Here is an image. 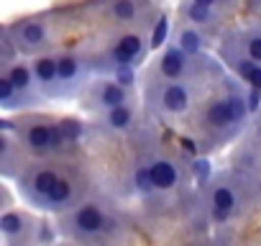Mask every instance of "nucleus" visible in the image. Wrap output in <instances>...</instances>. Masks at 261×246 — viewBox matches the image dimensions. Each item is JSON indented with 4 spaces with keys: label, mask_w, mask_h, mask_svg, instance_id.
I'll use <instances>...</instances> for the list:
<instances>
[{
    "label": "nucleus",
    "mask_w": 261,
    "mask_h": 246,
    "mask_svg": "<svg viewBox=\"0 0 261 246\" xmlns=\"http://www.w3.org/2000/svg\"><path fill=\"white\" fill-rule=\"evenodd\" d=\"M69 226L77 236L82 238H90V236H97L102 228H105V213L97 208V205H80L72 218H69Z\"/></svg>",
    "instance_id": "1"
},
{
    "label": "nucleus",
    "mask_w": 261,
    "mask_h": 246,
    "mask_svg": "<svg viewBox=\"0 0 261 246\" xmlns=\"http://www.w3.org/2000/svg\"><path fill=\"white\" fill-rule=\"evenodd\" d=\"M31 69H34L36 82H39L49 95H54V92H57L54 87L62 85V82H59V67H57V59H54V57H36L34 64H31Z\"/></svg>",
    "instance_id": "2"
},
{
    "label": "nucleus",
    "mask_w": 261,
    "mask_h": 246,
    "mask_svg": "<svg viewBox=\"0 0 261 246\" xmlns=\"http://www.w3.org/2000/svg\"><path fill=\"white\" fill-rule=\"evenodd\" d=\"M57 172L54 169H36L34 175H31V180L26 182V192H29V198L34 200V203H44L46 198H49V192L54 190V185H57Z\"/></svg>",
    "instance_id": "3"
},
{
    "label": "nucleus",
    "mask_w": 261,
    "mask_h": 246,
    "mask_svg": "<svg viewBox=\"0 0 261 246\" xmlns=\"http://www.w3.org/2000/svg\"><path fill=\"white\" fill-rule=\"evenodd\" d=\"M162 105H164V110H169L174 115L177 113H185L190 108V90H187V85H182V82L167 85L162 90Z\"/></svg>",
    "instance_id": "4"
},
{
    "label": "nucleus",
    "mask_w": 261,
    "mask_h": 246,
    "mask_svg": "<svg viewBox=\"0 0 261 246\" xmlns=\"http://www.w3.org/2000/svg\"><path fill=\"white\" fill-rule=\"evenodd\" d=\"M13 34H16L18 46H23V49H36V46L46 44V29L39 21H26V23L16 26Z\"/></svg>",
    "instance_id": "5"
},
{
    "label": "nucleus",
    "mask_w": 261,
    "mask_h": 246,
    "mask_svg": "<svg viewBox=\"0 0 261 246\" xmlns=\"http://www.w3.org/2000/svg\"><path fill=\"white\" fill-rule=\"evenodd\" d=\"M187 57H190V54H187L182 46H172V49H167L164 57H162V62H159L162 75L169 77V80L182 77V72L187 69Z\"/></svg>",
    "instance_id": "6"
},
{
    "label": "nucleus",
    "mask_w": 261,
    "mask_h": 246,
    "mask_svg": "<svg viewBox=\"0 0 261 246\" xmlns=\"http://www.w3.org/2000/svg\"><path fill=\"white\" fill-rule=\"evenodd\" d=\"M57 67H59V82H62V85L74 87V85L82 82L85 69H82V59H80V57H74V54H62V57H57Z\"/></svg>",
    "instance_id": "7"
},
{
    "label": "nucleus",
    "mask_w": 261,
    "mask_h": 246,
    "mask_svg": "<svg viewBox=\"0 0 261 246\" xmlns=\"http://www.w3.org/2000/svg\"><path fill=\"white\" fill-rule=\"evenodd\" d=\"M51 136H54V129H49L46 123H34V126L26 131V144H29V149L44 154V152L54 149Z\"/></svg>",
    "instance_id": "8"
},
{
    "label": "nucleus",
    "mask_w": 261,
    "mask_h": 246,
    "mask_svg": "<svg viewBox=\"0 0 261 246\" xmlns=\"http://www.w3.org/2000/svg\"><path fill=\"white\" fill-rule=\"evenodd\" d=\"M97 103L102 108H115V105H125L128 103V92H125V85H118V82H102L95 92Z\"/></svg>",
    "instance_id": "9"
},
{
    "label": "nucleus",
    "mask_w": 261,
    "mask_h": 246,
    "mask_svg": "<svg viewBox=\"0 0 261 246\" xmlns=\"http://www.w3.org/2000/svg\"><path fill=\"white\" fill-rule=\"evenodd\" d=\"M210 205H213L215 218H218V220H225V218L233 213V208H236V195H233V190L225 187V185H218V187L213 190Z\"/></svg>",
    "instance_id": "10"
},
{
    "label": "nucleus",
    "mask_w": 261,
    "mask_h": 246,
    "mask_svg": "<svg viewBox=\"0 0 261 246\" xmlns=\"http://www.w3.org/2000/svg\"><path fill=\"white\" fill-rule=\"evenodd\" d=\"M149 169H151V177H154L156 190H172V187L177 185V169H174L172 162L156 159V162L149 164Z\"/></svg>",
    "instance_id": "11"
},
{
    "label": "nucleus",
    "mask_w": 261,
    "mask_h": 246,
    "mask_svg": "<svg viewBox=\"0 0 261 246\" xmlns=\"http://www.w3.org/2000/svg\"><path fill=\"white\" fill-rule=\"evenodd\" d=\"M72 198H74V190H72L69 180H57L54 190L49 192V198H46L41 205L49 208V210H62V208H67V205L72 203Z\"/></svg>",
    "instance_id": "12"
},
{
    "label": "nucleus",
    "mask_w": 261,
    "mask_h": 246,
    "mask_svg": "<svg viewBox=\"0 0 261 246\" xmlns=\"http://www.w3.org/2000/svg\"><path fill=\"white\" fill-rule=\"evenodd\" d=\"M105 123H108V129H113V131H125L130 123H134V110L128 108V103H125V105L108 108Z\"/></svg>",
    "instance_id": "13"
},
{
    "label": "nucleus",
    "mask_w": 261,
    "mask_h": 246,
    "mask_svg": "<svg viewBox=\"0 0 261 246\" xmlns=\"http://www.w3.org/2000/svg\"><path fill=\"white\" fill-rule=\"evenodd\" d=\"M0 103H3V108H18V105H26V103H23V90H18L8 75L0 77Z\"/></svg>",
    "instance_id": "14"
},
{
    "label": "nucleus",
    "mask_w": 261,
    "mask_h": 246,
    "mask_svg": "<svg viewBox=\"0 0 261 246\" xmlns=\"http://www.w3.org/2000/svg\"><path fill=\"white\" fill-rule=\"evenodd\" d=\"M6 75L13 80V85L18 87V90H23V92H29L31 90V85L36 82V77H34V69L31 67H26V64H8L6 67Z\"/></svg>",
    "instance_id": "15"
},
{
    "label": "nucleus",
    "mask_w": 261,
    "mask_h": 246,
    "mask_svg": "<svg viewBox=\"0 0 261 246\" xmlns=\"http://www.w3.org/2000/svg\"><path fill=\"white\" fill-rule=\"evenodd\" d=\"M207 123H210L213 129H225V126H230V123H236V120H233V115H230L228 100L213 103V105L207 108Z\"/></svg>",
    "instance_id": "16"
},
{
    "label": "nucleus",
    "mask_w": 261,
    "mask_h": 246,
    "mask_svg": "<svg viewBox=\"0 0 261 246\" xmlns=\"http://www.w3.org/2000/svg\"><path fill=\"white\" fill-rule=\"evenodd\" d=\"M23 223H26V218L21 213H16V210H8V213L0 215V231H3L8 238H13L16 233H21L23 231Z\"/></svg>",
    "instance_id": "17"
},
{
    "label": "nucleus",
    "mask_w": 261,
    "mask_h": 246,
    "mask_svg": "<svg viewBox=\"0 0 261 246\" xmlns=\"http://www.w3.org/2000/svg\"><path fill=\"white\" fill-rule=\"evenodd\" d=\"M179 46H182L187 54H197V52L202 49V39H200L197 31H192V29H182V31H179Z\"/></svg>",
    "instance_id": "18"
},
{
    "label": "nucleus",
    "mask_w": 261,
    "mask_h": 246,
    "mask_svg": "<svg viewBox=\"0 0 261 246\" xmlns=\"http://www.w3.org/2000/svg\"><path fill=\"white\" fill-rule=\"evenodd\" d=\"M113 13L118 21L128 23V21H134L136 18V6H134V0H115L113 3Z\"/></svg>",
    "instance_id": "19"
},
{
    "label": "nucleus",
    "mask_w": 261,
    "mask_h": 246,
    "mask_svg": "<svg viewBox=\"0 0 261 246\" xmlns=\"http://www.w3.org/2000/svg\"><path fill=\"white\" fill-rule=\"evenodd\" d=\"M136 187H139V192H144V195H149L151 190H156L149 167H139V169H136Z\"/></svg>",
    "instance_id": "20"
},
{
    "label": "nucleus",
    "mask_w": 261,
    "mask_h": 246,
    "mask_svg": "<svg viewBox=\"0 0 261 246\" xmlns=\"http://www.w3.org/2000/svg\"><path fill=\"white\" fill-rule=\"evenodd\" d=\"M187 18L192 21V23H207L210 21V6H202V3H190V8H187Z\"/></svg>",
    "instance_id": "21"
},
{
    "label": "nucleus",
    "mask_w": 261,
    "mask_h": 246,
    "mask_svg": "<svg viewBox=\"0 0 261 246\" xmlns=\"http://www.w3.org/2000/svg\"><path fill=\"white\" fill-rule=\"evenodd\" d=\"M167 34H169V21H167V16H162L156 29H154V34H151V49H159L167 41Z\"/></svg>",
    "instance_id": "22"
},
{
    "label": "nucleus",
    "mask_w": 261,
    "mask_h": 246,
    "mask_svg": "<svg viewBox=\"0 0 261 246\" xmlns=\"http://www.w3.org/2000/svg\"><path fill=\"white\" fill-rule=\"evenodd\" d=\"M225 100H228V108H230L233 120H236V123H241V120H243V115H246V103H248V100H243L241 95H230V97H225Z\"/></svg>",
    "instance_id": "23"
},
{
    "label": "nucleus",
    "mask_w": 261,
    "mask_h": 246,
    "mask_svg": "<svg viewBox=\"0 0 261 246\" xmlns=\"http://www.w3.org/2000/svg\"><path fill=\"white\" fill-rule=\"evenodd\" d=\"M128 54H134V57H139V54H144V41L139 39V36H123L120 41H118Z\"/></svg>",
    "instance_id": "24"
},
{
    "label": "nucleus",
    "mask_w": 261,
    "mask_h": 246,
    "mask_svg": "<svg viewBox=\"0 0 261 246\" xmlns=\"http://www.w3.org/2000/svg\"><path fill=\"white\" fill-rule=\"evenodd\" d=\"M246 54L256 62H261V34H251L246 39Z\"/></svg>",
    "instance_id": "25"
},
{
    "label": "nucleus",
    "mask_w": 261,
    "mask_h": 246,
    "mask_svg": "<svg viewBox=\"0 0 261 246\" xmlns=\"http://www.w3.org/2000/svg\"><path fill=\"white\" fill-rule=\"evenodd\" d=\"M115 80H118V82H123L125 87H128V85H134V72H130V64H118Z\"/></svg>",
    "instance_id": "26"
},
{
    "label": "nucleus",
    "mask_w": 261,
    "mask_h": 246,
    "mask_svg": "<svg viewBox=\"0 0 261 246\" xmlns=\"http://www.w3.org/2000/svg\"><path fill=\"white\" fill-rule=\"evenodd\" d=\"M251 87H256V90H261V62H256L253 67H251V72L243 77Z\"/></svg>",
    "instance_id": "27"
},
{
    "label": "nucleus",
    "mask_w": 261,
    "mask_h": 246,
    "mask_svg": "<svg viewBox=\"0 0 261 246\" xmlns=\"http://www.w3.org/2000/svg\"><path fill=\"white\" fill-rule=\"evenodd\" d=\"M113 59H115L118 64H134V59H136V57H134V54H128V52L118 44V46L113 49Z\"/></svg>",
    "instance_id": "28"
},
{
    "label": "nucleus",
    "mask_w": 261,
    "mask_h": 246,
    "mask_svg": "<svg viewBox=\"0 0 261 246\" xmlns=\"http://www.w3.org/2000/svg\"><path fill=\"white\" fill-rule=\"evenodd\" d=\"M258 105H261V90L251 87V92H248V110H258Z\"/></svg>",
    "instance_id": "29"
},
{
    "label": "nucleus",
    "mask_w": 261,
    "mask_h": 246,
    "mask_svg": "<svg viewBox=\"0 0 261 246\" xmlns=\"http://www.w3.org/2000/svg\"><path fill=\"white\" fill-rule=\"evenodd\" d=\"M207 162H197V172H200V177H207Z\"/></svg>",
    "instance_id": "30"
},
{
    "label": "nucleus",
    "mask_w": 261,
    "mask_h": 246,
    "mask_svg": "<svg viewBox=\"0 0 261 246\" xmlns=\"http://www.w3.org/2000/svg\"><path fill=\"white\" fill-rule=\"evenodd\" d=\"M195 3H202V6H215V0H195Z\"/></svg>",
    "instance_id": "31"
}]
</instances>
